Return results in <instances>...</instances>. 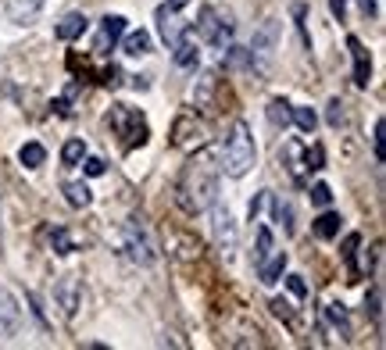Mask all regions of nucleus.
I'll use <instances>...</instances> for the list:
<instances>
[{
    "instance_id": "f257e3e1",
    "label": "nucleus",
    "mask_w": 386,
    "mask_h": 350,
    "mask_svg": "<svg viewBox=\"0 0 386 350\" xmlns=\"http://www.w3.org/2000/svg\"><path fill=\"white\" fill-rule=\"evenodd\" d=\"M179 204L186 211H207L215 200H218V171H215V161L211 157H193L183 175H179Z\"/></svg>"
},
{
    "instance_id": "f03ea898",
    "label": "nucleus",
    "mask_w": 386,
    "mask_h": 350,
    "mask_svg": "<svg viewBox=\"0 0 386 350\" xmlns=\"http://www.w3.org/2000/svg\"><path fill=\"white\" fill-rule=\"evenodd\" d=\"M254 161H258V147H254L247 122H233V129L226 136V150H222V171L229 179H243L254 168Z\"/></svg>"
},
{
    "instance_id": "7ed1b4c3",
    "label": "nucleus",
    "mask_w": 386,
    "mask_h": 350,
    "mask_svg": "<svg viewBox=\"0 0 386 350\" xmlns=\"http://www.w3.org/2000/svg\"><path fill=\"white\" fill-rule=\"evenodd\" d=\"M111 129L122 136V147L133 150V147H143L150 129H147V119L140 107H129V104H115L111 107Z\"/></svg>"
},
{
    "instance_id": "20e7f679",
    "label": "nucleus",
    "mask_w": 386,
    "mask_h": 350,
    "mask_svg": "<svg viewBox=\"0 0 386 350\" xmlns=\"http://www.w3.org/2000/svg\"><path fill=\"white\" fill-rule=\"evenodd\" d=\"M211 236H215V247H218V254H222L226 261L236 258V251H240V229L233 222L229 204H222V200L211 204Z\"/></svg>"
},
{
    "instance_id": "39448f33",
    "label": "nucleus",
    "mask_w": 386,
    "mask_h": 350,
    "mask_svg": "<svg viewBox=\"0 0 386 350\" xmlns=\"http://www.w3.org/2000/svg\"><path fill=\"white\" fill-rule=\"evenodd\" d=\"M122 243H126V254L136 261V265H154L157 261V243H154V236H150V229H147V222L143 218H129L126 225H122Z\"/></svg>"
},
{
    "instance_id": "423d86ee",
    "label": "nucleus",
    "mask_w": 386,
    "mask_h": 350,
    "mask_svg": "<svg viewBox=\"0 0 386 350\" xmlns=\"http://www.w3.org/2000/svg\"><path fill=\"white\" fill-rule=\"evenodd\" d=\"M197 18H200V22L193 25L197 40L211 43L215 50H226V47L233 43V32H236V25H233V18H229V15H218L215 8H200V15H197Z\"/></svg>"
},
{
    "instance_id": "0eeeda50",
    "label": "nucleus",
    "mask_w": 386,
    "mask_h": 350,
    "mask_svg": "<svg viewBox=\"0 0 386 350\" xmlns=\"http://www.w3.org/2000/svg\"><path fill=\"white\" fill-rule=\"evenodd\" d=\"M275 50H279V18H265V22L254 29V40H251V47H247L251 65H268Z\"/></svg>"
},
{
    "instance_id": "6e6552de",
    "label": "nucleus",
    "mask_w": 386,
    "mask_h": 350,
    "mask_svg": "<svg viewBox=\"0 0 386 350\" xmlns=\"http://www.w3.org/2000/svg\"><path fill=\"white\" fill-rule=\"evenodd\" d=\"M79 297H83V289H79V275H61L58 282H54V304L61 308L65 318H76L79 311Z\"/></svg>"
},
{
    "instance_id": "1a4fd4ad",
    "label": "nucleus",
    "mask_w": 386,
    "mask_h": 350,
    "mask_svg": "<svg viewBox=\"0 0 386 350\" xmlns=\"http://www.w3.org/2000/svg\"><path fill=\"white\" fill-rule=\"evenodd\" d=\"M197 32H193V25H183V32H179V40L169 47L172 50V57H176V65L179 68H193L197 61H200V50H197Z\"/></svg>"
},
{
    "instance_id": "9d476101",
    "label": "nucleus",
    "mask_w": 386,
    "mask_h": 350,
    "mask_svg": "<svg viewBox=\"0 0 386 350\" xmlns=\"http://www.w3.org/2000/svg\"><path fill=\"white\" fill-rule=\"evenodd\" d=\"M347 50L354 57V86L365 90L372 83V57H368V47L358 40V36H347Z\"/></svg>"
},
{
    "instance_id": "9b49d317",
    "label": "nucleus",
    "mask_w": 386,
    "mask_h": 350,
    "mask_svg": "<svg viewBox=\"0 0 386 350\" xmlns=\"http://www.w3.org/2000/svg\"><path fill=\"white\" fill-rule=\"evenodd\" d=\"M122 32H126V18L122 15H104L100 18V36H97V43H93V50L97 54H107L119 40H122Z\"/></svg>"
},
{
    "instance_id": "f8f14e48",
    "label": "nucleus",
    "mask_w": 386,
    "mask_h": 350,
    "mask_svg": "<svg viewBox=\"0 0 386 350\" xmlns=\"http://www.w3.org/2000/svg\"><path fill=\"white\" fill-rule=\"evenodd\" d=\"M22 325V308L18 301L8 294V289H0V336H15Z\"/></svg>"
},
{
    "instance_id": "ddd939ff",
    "label": "nucleus",
    "mask_w": 386,
    "mask_h": 350,
    "mask_svg": "<svg viewBox=\"0 0 386 350\" xmlns=\"http://www.w3.org/2000/svg\"><path fill=\"white\" fill-rule=\"evenodd\" d=\"M43 4H47V0H8V18L15 25H32L40 18Z\"/></svg>"
},
{
    "instance_id": "4468645a",
    "label": "nucleus",
    "mask_w": 386,
    "mask_h": 350,
    "mask_svg": "<svg viewBox=\"0 0 386 350\" xmlns=\"http://www.w3.org/2000/svg\"><path fill=\"white\" fill-rule=\"evenodd\" d=\"M283 272H287V251H272L265 261H258V279H261L265 286L279 282V279H283Z\"/></svg>"
},
{
    "instance_id": "2eb2a0df",
    "label": "nucleus",
    "mask_w": 386,
    "mask_h": 350,
    "mask_svg": "<svg viewBox=\"0 0 386 350\" xmlns=\"http://www.w3.org/2000/svg\"><path fill=\"white\" fill-rule=\"evenodd\" d=\"M86 29H90V18H86L83 11H72V15H65V18L58 22V29H54V32H58V40L72 43V40H79Z\"/></svg>"
},
{
    "instance_id": "dca6fc26",
    "label": "nucleus",
    "mask_w": 386,
    "mask_h": 350,
    "mask_svg": "<svg viewBox=\"0 0 386 350\" xmlns=\"http://www.w3.org/2000/svg\"><path fill=\"white\" fill-rule=\"evenodd\" d=\"M157 32H161V40L169 43V47H172V43L179 40V32H183V25H179V18H176V11H172L169 4L157 8Z\"/></svg>"
},
{
    "instance_id": "f3484780",
    "label": "nucleus",
    "mask_w": 386,
    "mask_h": 350,
    "mask_svg": "<svg viewBox=\"0 0 386 350\" xmlns=\"http://www.w3.org/2000/svg\"><path fill=\"white\" fill-rule=\"evenodd\" d=\"M340 222H344V218H340L337 211H325V207H322V215L311 222V229H315L318 240H333V236H340Z\"/></svg>"
},
{
    "instance_id": "a211bd4d",
    "label": "nucleus",
    "mask_w": 386,
    "mask_h": 350,
    "mask_svg": "<svg viewBox=\"0 0 386 350\" xmlns=\"http://www.w3.org/2000/svg\"><path fill=\"white\" fill-rule=\"evenodd\" d=\"M358 247H361V232H347V240H344L340 254H344V261H347V275H351V282L361 279V268H358Z\"/></svg>"
},
{
    "instance_id": "6ab92c4d",
    "label": "nucleus",
    "mask_w": 386,
    "mask_h": 350,
    "mask_svg": "<svg viewBox=\"0 0 386 350\" xmlns=\"http://www.w3.org/2000/svg\"><path fill=\"white\" fill-rule=\"evenodd\" d=\"M122 50H126L129 57H143V54H150V32H147V29L122 32Z\"/></svg>"
},
{
    "instance_id": "aec40b11",
    "label": "nucleus",
    "mask_w": 386,
    "mask_h": 350,
    "mask_svg": "<svg viewBox=\"0 0 386 350\" xmlns=\"http://www.w3.org/2000/svg\"><path fill=\"white\" fill-rule=\"evenodd\" d=\"M268 204H272V222H279V225L290 232V236H294V232H297V225H294V207H290V200H283V197H272Z\"/></svg>"
},
{
    "instance_id": "412c9836",
    "label": "nucleus",
    "mask_w": 386,
    "mask_h": 350,
    "mask_svg": "<svg viewBox=\"0 0 386 350\" xmlns=\"http://www.w3.org/2000/svg\"><path fill=\"white\" fill-rule=\"evenodd\" d=\"M290 122H294L301 133H308V136H311V133H315V126H318V114H315L311 107H294V104H290Z\"/></svg>"
},
{
    "instance_id": "4be33fe9",
    "label": "nucleus",
    "mask_w": 386,
    "mask_h": 350,
    "mask_svg": "<svg viewBox=\"0 0 386 350\" xmlns=\"http://www.w3.org/2000/svg\"><path fill=\"white\" fill-rule=\"evenodd\" d=\"M268 122H272L275 129H287V126H290V100L275 97V100L268 104Z\"/></svg>"
},
{
    "instance_id": "5701e85b",
    "label": "nucleus",
    "mask_w": 386,
    "mask_h": 350,
    "mask_svg": "<svg viewBox=\"0 0 386 350\" xmlns=\"http://www.w3.org/2000/svg\"><path fill=\"white\" fill-rule=\"evenodd\" d=\"M325 315H329V322H333V329L340 332V339H351V318H347V308L344 304H329Z\"/></svg>"
},
{
    "instance_id": "b1692460",
    "label": "nucleus",
    "mask_w": 386,
    "mask_h": 350,
    "mask_svg": "<svg viewBox=\"0 0 386 350\" xmlns=\"http://www.w3.org/2000/svg\"><path fill=\"white\" fill-rule=\"evenodd\" d=\"M18 161L25 164V168H40L43 161H47V147L43 143H22V150H18Z\"/></svg>"
},
{
    "instance_id": "393cba45",
    "label": "nucleus",
    "mask_w": 386,
    "mask_h": 350,
    "mask_svg": "<svg viewBox=\"0 0 386 350\" xmlns=\"http://www.w3.org/2000/svg\"><path fill=\"white\" fill-rule=\"evenodd\" d=\"M50 251H54V254H61V258L76 251V243H72V232H68L65 225H58V229H50Z\"/></svg>"
},
{
    "instance_id": "a878e982",
    "label": "nucleus",
    "mask_w": 386,
    "mask_h": 350,
    "mask_svg": "<svg viewBox=\"0 0 386 350\" xmlns=\"http://www.w3.org/2000/svg\"><path fill=\"white\" fill-rule=\"evenodd\" d=\"M65 200H68L72 207H90L93 193H90L86 183H65Z\"/></svg>"
},
{
    "instance_id": "bb28decb",
    "label": "nucleus",
    "mask_w": 386,
    "mask_h": 350,
    "mask_svg": "<svg viewBox=\"0 0 386 350\" xmlns=\"http://www.w3.org/2000/svg\"><path fill=\"white\" fill-rule=\"evenodd\" d=\"M83 157H86V143H83V140H68V143L61 147V161H65L68 168H76Z\"/></svg>"
},
{
    "instance_id": "cd10ccee",
    "label": "nucleus",
    "mask_w": 386,
    "mask_h": 350,
    "mask_svg": "<svg viewBox=\"0 0 386 350\" xmlns=\"http://www.w3.org/2000/svg\"><path fill=\"white\" fill-rule=\"evenodd\" d=\"M272 251H275V243H272V229H268V225H258V251H254V265H258V261H265Z\"/></svg>"
},
{
    "instance_id": "c85d7f7f",
    "label": "nucleus",
    "mask_w": 386,
    "mask_h": 350,
    "mask_svg": "<svg viewBox=\"0 0 386 350\" xmlns=\"http://www.w3.org/2000/svg\"><path fill=\"white\" fill-rule=\"evenodd\" d=\"M304 168H308V171H322V168H325V147H322V143H311V147H308Z\"/></svg>"
},
{
    "instance_id": "c756f323",
    "label": "nucleus",
    "mask_w": 386,
    "mask_h": 350,
    "mask_svg": "<svg viewBox=\"0 0 386 350\" xmlns=\"http://www.w3.org/2000/svg\"><path fill=\"white\" fill-rule=\"evenodd\" d=\"M365 311L372 315V322H379V318H382V289H379V286H372V289H368V297H365Z\"/></svg>"
},
{
    "instance_id": "7c9ffc66",
    "label": "nucleus",
    "mask_w": 386,
    "mask_h": 350,
    "mask_svg": "<svg viewBox=\"0 0 386 350\" xmlns=\"http://www.w3.org/2000/svg\"><path fill=\"white\" fill-rule=\"evenodd\" d=\"M308 197H311V204H315V207H329V204H333V190H329L325 183H315Z\"/></svg>"
},
{
    "instance_id": "2f4dec72",
    "label": "nucleus",
    "mask_w": 386,
    "mask_h": 350,
    "mask_svg": "<svg viewBox=\"0 0 386 350\" xmlns=\"http://www.w3.org/2000/svg\"><path fill=\"white\" fill-rule=\"evenodd\" d=\"M372 143H375V161L382 164V161H386V122H382V119L375 122V136H372Z\"/></svg>"
},
{
    "instance_id": "473e14b6",
    "label": "nucleus",
    "mask_w": 386,
    "mask_h": 350,
    "mask_svg": "<svg viewBox=\"0 0 386 350\" xmlns=\"http://www.w3.org/2000/svg\"><path fill=\"white\" fill-rule=\"evenodd\" d=\"M325 122H329V129H340V126H344V104H340V100H329Z\"/></svg>"
},
{
    "instance_id": "72a5a7b5",
    "label": "nucleus",
    "mask_w": 386,
    "mask_h": 350,
    "mask_svg": "<svg viewBox=\"0 0 386 350\" xmlns=\"http://www.w3.org/2000/svg\"><path fill=\"white\" fill-rule=\"evenodd\" d=\"M268 308H272V315H275V318H283V322H294V318H297V315H294V308H290L283 297H275Z\"/></svg>"
},
{
    "instance_id": "f704fd0d",
    "label": "nucleus",
    "mask_w": 386,
    "mask_h": 350,
    "mask_svg": "<svg viewBox=\"0 0 386 350\" xmlns=\"http://www.w3.org/2000/svg\"><path fill=\"white\" fill-rule=\"evenodd\" d=\"M79 164L86 168V175H93V179H97V175H104V171H107V161H104V157H83Z\"/></svg>"
},
{
    "instance_id": "c9c22d12",
    "label": "nucleus",
    "mask_w": 386,
    "mask_h": 350,
    "mask_svg": "<svg viewBox=\"0 0 386 350\" xmlns=\"http://www.w3.org/2000/svg\"><path fill=\"white\" fill-rule=\"evenodd\" d=\"M287 286H290V294H294V297H308V286H304L301 275H287Z\"/></svg>"
},
{
    "instance_id": "e433bc0d",
    "label": "nucleus",
    "mask_w": 386,
    "mask_h": 350,
    "mask_svg": "<svg viewBox=\"0 0 386 350\" xmlns=\"http://www.w3.org/2000/svg\"><path fill=\"white\" fill-rule=\"evenodd\" d=\"M329 11H333V15L344 22V15H347V0H329Z\"/></svg>"
},
{
    "instance_id": "4c0bfd02",
    "label": "nucleus",
    "mask_w": 386,
    "mask_h": 350,
    "mask_svg": "<svg viewBox=\"0 0 386 350\" xmlns=\"http://www.w3.org/2000/svg\"><path fill=\"white\" fill-rule=\"evenodd\" d=\"M261 200H265V197L258 193V197H254V200L247 204V215H251V222H258V211H261Z\"/></svg>"
},
{
    "instance_id": "58836bf2",
    "label": "nucleus",
    "mask_w": 386,
    "mask_h": 350,
    "mask_svg": "<svg viewBox=\"0 0 386 350\" xmlns=\"http://www.w3.org/2000/svg\"><path fill=\"white\" fill-rule=\"evenodd\" d=\"M358 8H361V15H365V18H372V15L379 11V8H375V0H358Z\"/></svg>"
},
{
    "instance_id": "ea45409f",
    "label": "nucleus",
    "mask_w": 386,
    "mask_h": 350,
    "mask_svg": "<svg viewBox=\"0 0 386 350\" xmlns=\"http://www.w3.org/2000/svg\"><path fill=\"white\" fill-rule=\"evenodd\" d=\"M50 107H54V111H58V114H72V107H68V100H54Z\"/></svg>"
},
{
    "instance_id": "a19ab883",
    "label": "nucleus",
    "mask_w": 386,
    "mask_h": 350,
    "mask_svg": "<svg viewBox=\"0 0 386 350\" xmlns=\"http://www.w3.org/2000/svg\"><path fill=\"white\" fill-rule=\"evenodd\" d=\"M164 4H169L172 11H179V8H186V4H190V0H164Z\"/></svg>"
}]
</instances>
